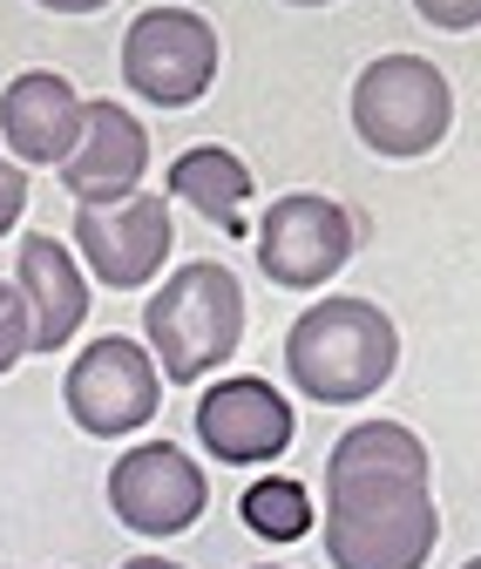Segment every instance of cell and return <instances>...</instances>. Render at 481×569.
<instances>
[{
    "label": "cell",
    "mask_w": 481,
    "mask_h": 569,
    "mask_svg": "<svg viewBox=\"0 0 481 569\" xmlns=\"http://www.w3.org/2000/svg\"><path fill=\"white\" fill-rule=\"evenodd\" d=\"M441 542L434 461L414 427L360 420L325 461V556L332 569H428Z\"/></svg>",
    "instance_id": "cell-1"
},
{
    "label": "cell",
    "mask_w": 481,
    "mask_h": 569,
    "mask_svg": "<svg viewBox=\"0 0 481 569\" xmlns=\"http://www.w3.org/2000/svg\"><path fill=\"white\" fill-rule=\"evenodd\" d=\"M400 367V332L373 299H319L285 332V373L319 407L373 400Z\"/></svg>",
    "instance_id": "cell-2"
},
{
    "label": "cell",
    "mask_w": 481,
    "mask_h": 569,
    "mask_svg": "<svg viewBox=\"0 0 481 569\" xmlns=\"http://www.w3.org/2000/svg\"><path fill=\"white\" fill-rule=\"evenodd\" d=\"M150 352L163 380H203L211 367H224L238 339H244V292L224 264H183L157 284V299L143 312Z\"/></svg>",
    "instance_id": "cell-3"
},
{
    "label": "cell",
    "mask_w": 481,
    "mask_h": 569,
    "mask_svg": "<svg viewBox=\"0 0 481 569\" xmlns=\"http://www.w3.org/2000/svg\"><path fill=\"white\" fill-rule=\"evenodd\" d=\"M454 122V89L421 54H373L353 82V136L387 163H414L441 150Z\"/></svg>",
    "instance_id": "cell-4"
},
{
    "label": "cell",
    "mask_w": 481,
    "mask_h": 569,
    "mask_svg": "<svg viewBox=\"0 0 481 569\" xmlns=\"http://www.w3.org/2000/svg\"><path fill=\"white\" fill-rule=\"evenodd\" d=\"M122 82L157 102V109H190L218 82V34L190 8H150L122 34Z\"/></svg>",
    "instance_id": "cell-5"
},
{
    "label": "cell",
    "mask_w": 481,
    "mask_h": 569,
    "mask_svg": "<svg viewBox=\"0 0 481 569\" xmlns=\"http://www.w3.org/2000/svg\"><path fill=\"white\" fill-rule=\"evenodd\" d=\"M61 400H68V420L82 435H136V427L157 420V400H163V367L150 346L136 339H96L76 367L61 380Z\"/></svg>",
    "instance_id": "cell-6"
},
{
    "label": "cell",
    "mask_w": 481,
    "mask_h": 569,
    "mask_svg": "<svg viewBox=\"0 0 481 569\" xmlns=\"http://www.w3.org/2000/svg\"><path fill=\"white\" fill-rule=\"evenodd\" d=\"M353 218L319 190H292L279 203H264V224H258V264L271 284L285 292H319L325 278L347 271L353 258Z\"/></svg>",
    "instance_id": "cell-7"
},
{
    "label": "cell",
    "mask_w": 481,
    "mask_h": 569,
    "mask_svg": "<svg viewBox=\"0 0 481 569\" xmlns=\"http://www.w3.org/2000/svg\"><path fill=\"white\" fill-rule=\"evenodd\" d=\"M109 509L122 529L163 542V536H183L211 509V488H203V468L177 441H143L109 468Z\"/></svg>",
    "instance_id": "cell-8"
},
{
    "label": "cell",
    "mask_w": 481,
    "mask_h": 569,
    "mask_svg": "<svg viewBox=\"0 0 481 569\" xmlns=\"http://www.w3.org/2000/svg\"><path fill=\"white\" fill-rule=\"evenodd\" d=\"M177 244L170 203L163 197H122V203H82L76 210V251L109 292H136L163 271Z\"/></svg>",
    "instance_id": "cell-9"
},
{
    "label": "cell",
    "mask_w": 481,
    "mask_h": 569,
    "mask_svg": "<svg viewBox=\"0 0 481 569\" xmlns=\"http://www.w3.org/2000/svg\"><path fill=\"white\" fill-rule=\"evenodd\" d=\"M292 407L271 380H218L197 400V441L211 448V461L251 468V461H279L292 448Z\"/></svg>",
    "instance_id": "cell-10"
},
{
    "label": "cell",
    "mask_w": 481,
    "mask_h": 569,
    "mask_svg": "<svg viewBox=\"0 0 481 569\" xmlns=\"http://www.w3.org/2000/svg\"><path fill=\"white\" fill-rule=\"evenodd\" d=\"M89 129V102L68 89L54 68H34V76H14L8 96H0V136L21 163H68L76 142Z\"/></svg>",
    "instance_id": "cell-11"
},
{
    "label": "cell",
    "mask_w": 481,
    "mask_h": 569,
    "mask_svg": "<svg viewBox=\"0 0 481 569\" xmlns=\"http://www.w3.org/2000/svg\"><path fill=\"white\" fill-rule=\"evenodd\" d=\"M143 163H150V136L129 109L116 102H89V129L76 142V157L61 163V183L76 203H122L143 183Z\"/></svg>",
    "instance_id": "cell-12"
},
{
    "label": "cell",
    "mask_w": 481,
    "mask_h": 569,
    "mask_svg": "<svg viewBox=\"0 0 481 569\" xmlns=\"http://www.w3.org/2000/svg\"><path fill=\"white\" fill-rule=\"evenodd\" d=\"M82 271H89V264L68 251L61 238H48V231L21 238L14 278H21L28 312H34V352H61L68 339L82 332V319H89V278H82Z\"/></svg>",
    "instance_id": "cell-13"
},
{
    "label": "cell",
    "mask_w": 481,
    "mask_h": 569,
    "mask_svg": "<svg viewBox=\"0 0 481 569\" xmlns=\"http://www.w3.org/2000/svg\"><path fill=\"white\" fill-rule=\"evenodd\" d=\"M170 197H183L190 210H203L218 231H244V197H251V163L218 150V142H197L170 163Z\"/></svg>",
    "instance_id": "cell-14"
},
{
    "label": "cell",
    "mask_w": 481,
    "mask_h": 569,
    "mask_svg": "<svg viewBox=\"0 0 481 569\" xmlns=\"http://www.w3.org/2000/svg\"><path fill=\"white\" fill-rule=\"evenodd\" d=\"M238 516H244V529L264 536V542H299V536H312L319 502H312V488H305V481L271 475V481H251V488H244Z\"/></svg>",
    "instance_id": "cell-15"
},
{
    "label": "cell",
    "mask_w": 481,
    "mask_h": 569,
    "mask_svg": "<svg viewBox=\"0 0 481 569\" xmlns=\"http://www.w3.org/2000/svg\"><path fill=\"white\" fill-rule=\"evenodd\" d=\"M34 352V312L28 306H0V380Z\"/></svg>",
    "instance_id": "cell-16"
},
{
    "label": "cell",
    "mask_w": 481,
    "mask_h": 569,
    "mask_svg": "<svg viewBox=\"0 0 481 569\" xmlns=\"http://www.w3.org/2000/svg\"><path fill=\"white\" fill-rule=\"evenodd\" d=\"M414 14H421L428 28L468 34V28H481V0H414Z\"/></svg>",
    "instance_id": "cell-17"
},
{
    "label": "cell",
    "mask_w": 481,
    "mask_h": 569,
    "mask_svg": "<svg viewBox=\"0 0 481 569\" xmlns=\"http://www.w3.org/2000/svg\"><path fill=\"white\" fill-rule=\"evenodd\" d=\"M21 210H28V170L0 157V238L21 224Z\"/></svg>",
    "instance_id": "cell-18"
},
{
    "label": "cell",
    "mask_w": 481,
    "mask_h": 569,
    "mask_svg": "<svg viewBox=\"0 0 481 569\" xmlns=\"http://www.w3.org/2000/svg\"><path fill=\"white\" fill-rule=\"evenodd\" d=\"M48 14H96V8H109V0H41Z\"/></svg>",
    "instance_id": "cell-19"
},
{
    "label": "cell",
    "mask_w": 481,
    "mask_h": 569,
    "mask_svg": "<svg viewBox=\"0 0 481 569\" xmlns=\"http://www.w3.org/2000/svg\"><path fill=\"white\" fill-rule=\"evenodd\" d=\"M0 306H28V292H21V278H0Z\"/></svg>",
    "instance_id": "cell-20"
},
{
    "label": "cell",
    "mask_w": 481,
    "mask_h": 569,
    "mask_svg": "<svg viewBox=\"0 0 481 569\" xmlns=\"http://www.w3.org/2000/svg\"><path fill=\"white\" fill-rule=\"evenodd\" d=\"M122 569H183V562H163V556H136V562H122Z\"/></svg>",
    "instance_id": "cell-21"
},
{
    "label": "cell",
    "mask_w": 481,
    "mask_h": 569,
    "mask_svg": "<svg viewBox=\"0 0 481 569\" xmlns=\"http://www.w3.org/2000/svg\"><path fill=\"white\" fill-rule=\"evenodd\" d=\"M285 8H332V0H285Z\"/></svg>",
    "instance_id": "cell-22"
},
{
    "label": "cell",
    "mask_w": 481,
    "mask_h": 569,
    "mask_svg": "<svg viewBox=\"0 0 481 569\" xmlns=\"http://www.w3.org/2000/svg\"><path fill=\"white\" fill-rule=\"evenodd\" d=\"M461 569H481V556H474V562H461Z\"/></svg>",
    "instance_id": "cell-23"
},
{
    "label": "cell",
    "mask_w": 481,
    "mask_h": 569,
    "mask_svg": "<svg viewBox=\"0 0 481 569\" xmlns=\"http://www.w3.org/2000/svg\"><path fill=\"white\" fill-rule=\"evenodd\" d=\"M264 569H271V562H264Z\"/></svg>",
    "instance_id": "cell-24"
}]
</instances>
